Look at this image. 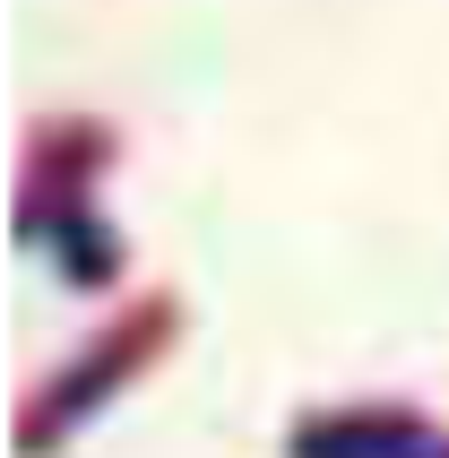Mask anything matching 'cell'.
Instances as JSON below:
<instances>
[{
    "label": "cell",
    "instance_id": "obj_1",
    "mask_svg": "<svg viewBox=\"0 0 449 458\" xmlns=\"http://www.w3.org/2000/svg\"><path fill=\"white\" fill-rule=\"evenodd\" d=\"M174 329H182V303H174V294H148V303H130L122 320H104V329L87 337V346H78V355L61 363L35 398H26V458L61 450V433H78L113 389L139 381V372L174 346Z\"/></svg>",
    "mask_w": 449,
    "mask_h": 458
},
{
    "label": "cell",
    "instance_id": "obj_3",
    "mask_svg": "<svg viewBox=\"0 0 449 458\" xmlns=\"http://www.w3.org/2000/svg\"><path fill=\"white\" fill-rule=\"evenodd\" d=\"M441 458H449V450H441Z\"/></svg>",
    "mask_w": 449,
    "mask_h": 458
},
{
    "label": "cell",
    "instance_id": "obj_2",
    "mask_svg": "<svg viewBox=\"0 0 449 458\" xmlns=\"http://www.w3.org/2000/svg\"><path fill=\"white\" fill-rule=\"evenodd\" d=\"M449 433L406 398H363V407H311L285 441V458H441Z\"/></svg>",
    "mask_w": 449,
    "mask_h": 458
}]
</instances>
